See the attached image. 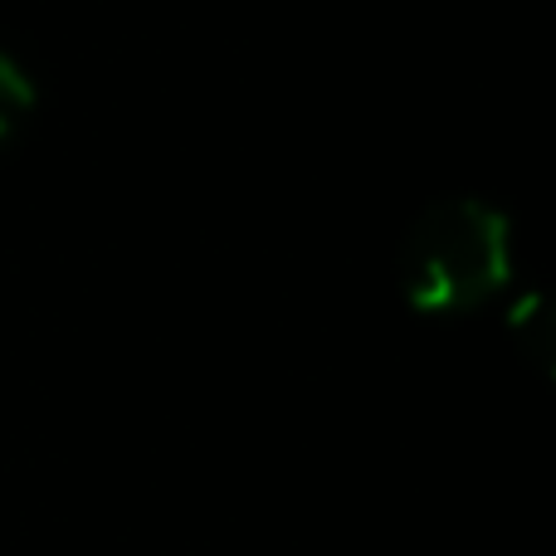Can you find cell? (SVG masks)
I'll return each mask as SVG.
<instances>
[{
    "mask_svg": "<svg viewBox=\"0 0 556 556\" xmlns=\"http://www.w3.org/2000/svg\"><path fill=\"white\" fill-rule=\"evenodd\" d=\"M513 278V225L479 195H450L415 215L401 244V293L415 313H469Z\"/></svg>",
    "mask_w": 556,
    "mask_h": 556,
    "instance_id": "6da1fadb",
    "label": "cell"
},
{
    "mask_svg": "<svg viewBox=\"0 0 556 556\" xmlns=\"http://www.w3.org/2000/svg\"><path fill=\"white\" fill-rule=\"evenodd\" d=\"M35 108H39L35 74L25 68V59H20V54L0 49V147L15 142L20 127L35 117Z\"/></svg>",
    "mask_w": 556,
    "mask_h": 556,
    "instance_id": "3957f363",
    "label": "cell"
},
{
    "mask_svg": "<svg viewBox=\"0 0 556 556\" xmlns=\"http://www.w3.org/2000/svg\"><path fill=\"white\" fill-rule=\"evenodd\" d=\"M508 332L518 342V352L538 366V376L556 371V332H552V307H547V293L542 288H528L518 293V303L508 307Z\"/></svg>",
    "mask_w": 556,
    "mask_h": 556,
    "instance_id": "7a4b0ae2",
    "label": "cell"
}]
</instances>
